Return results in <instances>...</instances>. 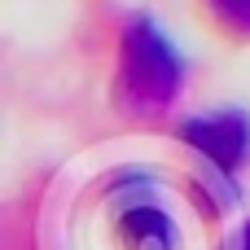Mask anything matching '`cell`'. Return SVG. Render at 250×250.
<instances>
[{
    "instance_id": "5b68a950",
    "label": "cell",
    "mask_w": 250,
    "mask_h": 250,
    "mask_svg": "<svg viewBox=\"0 0 250 250\" xmlns=\"http://www.w3.org/2000/svg\"><path fill=\"white\" fill-rule=\"evenodd\" d=\"M233 250H250V220L242 224V233H237V246H233Z\"/></svg>"
},
{
    "instance_id": "277c9868",
    "label": "cell",
    "mask_w": 250,
    "mask_h": 250,
    "mask_svg": "<svg viewBox=\"0 0 250 250\" xmlns=\"http://www.w3.org/2000/svg\"><path fill=\"white\" fill-rule=\"evenodd\" d=\"M207 9L215 13V22L233 35H250V0H207Z\"/></svg>"
},
{
    "instance_id": "3957f363",
    "label": "cell",
    "mask_w": 250,
    "mask_h": 250,
    "mask_svg": "<svg viewBox=\"0 0 250 250\" xmlns=\"http://www.w3.org/2000/svg\"><path fill=\"white\" fill-rule=\"evenodd\" d=\"M114 237L123 250H176V229L149 189H127L114 198Z\"/></svg>"
},
{
    "instance_id": "7a4b0ae2",
    "label": "cell",
    "mask_w": 250,
    "mask_h": 250,
    "mask_svg": "<svg viewBox=\"0 0 250 250\" xmlns=\"http://www.w3.org/2000/svg\"><path fill=\"white\" fill-rule=\"evenodd\" d=\"M180 136L220 180H233L250 163V119L242 110H215V114L185 119Z\"/></svg>"
},
{
    "instance_id": "6da1fadb",
    "label": "cell",
    "mask_w": 250,
    "mask_h": 250,
    "mask_svg": "<svg viewBox=\"0 0 250 250\" xmlns=\"http://www.w3.org/2000/svg\"><path fill=\"white\" fill-rule=\"evenodd\" d=\"M185 88V62L167 44V35L149 18H132L119 44V70H114V101L123 114H167Z\"/></svg>"
}]
</instances>
